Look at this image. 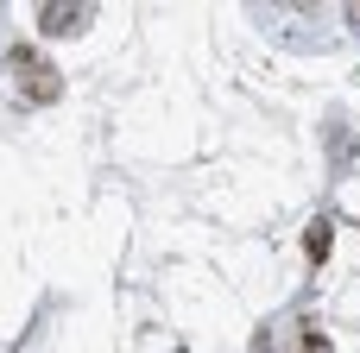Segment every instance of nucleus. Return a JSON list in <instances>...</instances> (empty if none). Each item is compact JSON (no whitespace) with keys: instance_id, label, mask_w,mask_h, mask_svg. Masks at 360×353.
<instances>
[{"instance_id":"1","label":"nucleus","mask_w":360,"mask_h":353,"mask_svg":"<svg viewBox=\"0 0 360 353\" xmlns=\"http://www.w3.org/2000/svg\"><path fill=\"white\" fill-rule=\"evenodd\" d=\"M19 69H25V63H19ZM25 88H38V95H57V82H51V69H38V63L25 69Z\"/></svg>"}]
</instances>
